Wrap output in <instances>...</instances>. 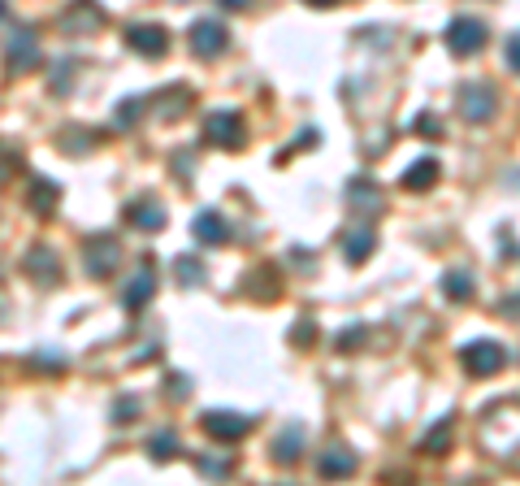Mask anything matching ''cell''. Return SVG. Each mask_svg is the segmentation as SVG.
Returning a JSON list of instances; mask_svg holds the SVG:
<instances>
[{"mask_svg":"<svg viewBox=\"0 0 520 486\" xmlns=\"http://www.w3.org/2000/svg\"><path fill=\"white\" fill-rule=\"evenodd\" d=\"M126 222H130V226H139V231H161L169 217H165V209L157 204V200L144 196V200H135V204H126Z\"/></svg>","mask_w":520,"mask_h":486,"instance_id":"obj_14","label":"cell"},{"mask_svg":"<svg viewBox=\"0 0 520 486\" xmlns=\"http://www.w3.org/2000/svg\"><path fill=\"white\" fill-rule=\"evenodd\" d=\"M304 5H312V9H330V5H339V0H304Z\"/></svg>","mask_w":520,"mask_h":486,"instance_id":"obj_36","label":"cell"},{"mask_svg":"<svg viewBox=\"0 0 520 486\" xmlns=\"http://www.w3.org/2000/svg\"><path fill=\"white\" fill-rule=\"evenodd\" d=\"M56 200H61V187L48 179L31 182V191H26V204H31V213L36 217H53L56 213Z\"/></svg>","mask_w":520,"mask_h":486,"instance_id":"obj_17","label":"cell"},{"mask_svg":"<svg viewBox=\"0 0 520 486\" xmlns=\"http://www.w3.org/2000/svg\"><path fill=\"white\" fill-rule=\"evenodd\" d=\"M100 22H105V9H100L96 0H74L70 9L61 14V31H66V36H87Z\"/></svg>","mask_w":520,"mask_h":486,"instance_id":"obj_11","label":"cell"},{"mask_svg":"<svg viewBox=\"0 0 520 486\" xmlns=\"http://www.w3.org/2000/svg\"><path fill=\"white\" fill-rule=\"evenodd\" d=\"M421 451H425V456H447L451 451V417H443V421L421 439Z\"/></svg>","mask_w":520,"mask_h":486,"instance_id":"obj_22","label":"cell"},{"mask_svg":"<svg viewBox=\"0 0 520 486\" xmlns=\"http://www.w3.org/2000/svg\"><path fill=\"white\" fill-rule=\"evenodd\" d=\"M174 270H178L182 287H199V283H204V265H199V261H191V256H178V265H174Z\"/></svg>","mask_w":520,"mask_h":486,"instance_id":"obj_25","label":"cell"},{"mask_svg":"<svg viewBox=\"0 0 520 486\" xmlns=\"http://www.w3.org/2000/svg\"><path fill=\"white\" fill-rule=\"evenodd\" d=\"M477 439H482V448L490 456H516L520 451V404H490Z\"/></svg>","mask_w":520,"mask_h":486,"instance_id":"obj_1","label":"cell"},{"mask_svg":"<svg viewBox=\"0 0 520 486\" xmlns=\"http://www.w3.org/2000/svg\"><path fill=\"white\" fill-rule=\"evenodd\" d=\"M74 70H78V61H61V66H56V74L48 78V88H53V91H70Z\"/></svg>","mask_w":520,"mask_h":486,"instance_id":"obj_28","label":"cell"},{"mask_svg":"<svg viewBox=\"0 0 520 486\" xmlns=\"http://www.w3.org/2000/svg\"><path fill=\"white\" fill-rule=\"evenodd\" d=\"M443 39H447L451 57H477L490 36H485V22H477V18H451Z\"/></svg>","mask_w":520,"mask_h":486,"instance_id":"obj_4","label":"cell"},{"mask_svg":"<svg viewBox=\"0 0 520 486\" xmlns=\"http://www.w3.org/2000/svg\"><path fill=\"white\" fill-rule=\"evenodd\" d=\"M416 130H421V140H438V135H443L438 113H421V118H416Z\"/></svg>","mask_w":520,"mask_h":486,"instance_id":"obj_29","label":"cell"},{"mask_svg":"<svg viewBox=\"0 0 520 486\" xmlns=\"http://www.w3.org/2000/svg\"><path fill=\"white\" fill-rule=\"evenodd\" d=\"M334 343H339L342 352H356L360 343H369V326H347V330H342Z\"/></svg>","mask_w":520,"mask_h":486,"instance_id":"obj_26","label":"cell"},{"mask_svg":"<svg viewBox=\"0 0 520 486\" xmlns=\"http://www.w3.org/2000/svg\"><path fill=\"white\" fill-rule=\"evenodd\" d=\"M187 44H191V53L196 57H217V53L230 48V31H226L217 18H199V22H191Z\"/></svg>","mask_w":520,"mask_h":486,"instance_id":"obj_7","label":"cell"},{"mask_svg":"<svg viewBox=\"0 0 520 486\" xmlns=\"http://www.w3.org/2000/svg\"><path fill=\"white\" fill-rule=\"evenodd\" d=\"M377 239L369 226H356V231H347V239H342V256H347V265H364L369 256H373Z\"/></svg>","mask_w":520,"mask_h":486,"instance_id":"obj_16","label":"cell"},{"mask_svg":"<svg viewBox=\"0 0 520 486\" xmlns=\"http://www.w3.org/2000/svg\"><path fill=\"white\" fill-rule=\"evenodd\" d=\"M83 265H87L91 278H113L117 265H122V248H117V239H108V234H91L87 248H83Z\"/></svg>","mask_w":520,"mask_h":486,"instance_id":"obj_5","label":"cell"},{"mask_svg":"<svg viewBox=\"0 0 520 486\" xmlns=\"http://www.w3.org/2000/svg\"><path fill=\"white\" fill-rule=\"evenodd\" d=\"M317 473H321V478H352V473H356V456L347 448H330L321 460H317Z\"/></svg>","mask_w":520,"mask_h":486,"instance_id":"obj_19","label":"cell"},{"mask_svg":"<svg viewBox=\"0 0 520 486\" xmlns=\"http://www.w3.org/2000/svg\"><path fill=\"white\" fill-rule=\"evenodd\" d=\"M300 456H304V430H300V426H287V430L273 439V460H278V465H295Z\"/></svg>","mask_w":520,"mask_h":486,"instance_id":"obj_18","label":"cell"},{"mask_svg":"<svg viewBox=\"0 0 520 486\" xmlns=\"http://www.w3.org/2000/svg\"><path fill=\"white\" fill-rule=\"evenodd\" d=\"M495 109H499V100H495V88H490V83H464V88H460V118H464V122L482 127V122L495 118Z\"/></svg>","mask_w":520,"mask_h":486,"instance_id":"obj_6","label":"cell"},{"mask_svg":"<svg viewBox=\"0 0 520 486\" xmlns=\"http://www.w3.org/2000/svg\"><path fill=\"white\" fill-rule=\"evenodd\" d=\"M460 365H464L473 378H490V374H499L503 365H507V347L495 339H473L460 352Z\"/></svg>","mask_w":520,"mask_h":486,"instance_id":"obj_3","label":"cell"},{"mask_svg":"<svg viewBox=\"0 0 520 486\" xmlns=\"http://www.w3.org/2000/svg\"><path fill=\"white\" fill-rule=\"evenodd\" d=\"M5 61H9V70H31L39 61V39L36 31H26V26H9V39H5Z\"/></svg>","mask_w":520,"mask_h":486,"instance_id":"obj_8","label":"cell"},{"mask_svg":"<svg viewBox=\"0 0 520 486\" xmlns=\"http://www.w3.org/2000/svg\"><path fill=\"white\" fill-rule=\"evenodd\" d=\"M126 44L144 57H165L169 36H165V26H157V22H130V26H126Z\"/></svg>","mask_w":520,"mask_h":486,"instance_id":"obj_10","label":"cell"},{"mask_svg":"<svg viewBox=\"0 0 520 486\" xmlns=\"http://www.w3.org/2000/svg\"><path fill=\"white\" fill-rule=\"evenodd\" d=\"M135 417H139V399L135 396H126L113 404V421H135Z\"/></svg>","mask_w":520,"mask_h":486,"instance_id":"obj_30","label":"cell"},{"mask_svg":"<svg viewBox=\"0 0 520 486\" xmlns=\"http://www.w3.org/2000/svg\"><path fill=\"white\" fill-rule=\"evenodd\" d=\"M248 291L251 295H260V300H273V295H278V278H273L270 265H265V270H251Z\"/></svg>","mask_w":520,"mask_h":486,"instance_id":"obj_24","label":"cell"},{"mask_svg":"<svg viewBox=\"0 0 520 486\" xmlns=\"http://www.w3.org/2000/svg\"><path fill=\"white\" fill-rule=\"evenodd\" d=\"M204 140L213 148H226V152H239L248 144V122L234 113V109H221V113H209L204 118Z\"/></svg>","mask_w":520,"mask_h":486,"instance_id":"obj_2","label":"cell"},{"mask_svg":"<svg viewBox=\"0 0 520 486\" xmlns=\"http://www.w3.org/2000/svg\"><path fill=\"white\" fill-rule=\"evenodd\" d=\"M443 295H447V300H455V305H468V300L477 295L473 274H468V270H447V274H443Z\"/></svg>","mask_w":520,"mask_h":486,"instance_id":"obj_20","label":"cell"},{"mask_svg":"<svg viewBox=\"0 0 520 486\" xmlns=\"http://www.w3.org/2000/svg\"><path fill=\"white\" fill-rule=\"evenodd\" d=\"M234 460L230 456H221V460H199V473H230Z\"/></svg>","mask_w":520,"mask_h":486,"instance_id":"obj_33","label":"cell"},{"mask_svg":"<svg viewBox=\"0 0 520 486\" xmlns=\"http://www.w3.org/2000/svg\"><path fill=\"white\" fill-rule=\"evenodd\" d=\"M148 456H152L157 465H165V460H174V456H178V434H174V430L152 434V439H148Z\"/></svg>","mask_w":520,"mask_h":486,"instance_id":"obj_23","label":"cell"},{"mask_svg":"<svg viewBox=\"0 0 520 486\" xmlns=\"http://www.w3.org/2000/svg\"><path fill=\"white\" fill-rule=\"evenodd\" d=\"M152 291H157V274H152V261H144L139 274H130V283L122 287V305L130 308V313H139V308L152 300Z\"/></svg>","mask_w":520,"mask_h":486,"instance_id":"obj_13","label":"cell"},{"mask_svg":"<svg viewBox=\"0 0 520 486\" xmlns=\"http://www.w3.org/2000/svg\"><path fill=\"white\" fill-rule=\"evenodd\" d=\"M22 270L31 274L39 287H56V278H61V265H56V256H53L48 243H36L31 253L22 256Z\"/></svg>","mask_w":520,"mask_h":486,"instance_id":"obj_12","label":"cell"},{"mask_svg":"<svg viewBox=\"0 0 520 486\" xmlns=\"http://www.w3.org/2000/svg\"><path fill=\"white\" fill-rule=\"evenodd\" d=\"M221 9H234V14H243V9H251V0H217Z\"/></svg>","mask_w":520,"mask_h":486,"instance_id":"obj_35","label":"cell"},{"mask_svg":"<svg viewBox=\"0 0 520 486\" xmlns=\"http://www.w3.org/2000/svg\"><path fill=\"white\" fill-rule=\"evenodd\" d=\"M291 339L300 343V347H312V339H317V326L308 322V317H304V322H295V326H291Z\"/></svg>","mask_w":520,"mask_h":486,"instance_id":"obj_31","label":"cell"},{"mask_svg":"<svg viewBox=\"0 0 520 486\" xmlns=\"http://www.w3.org/2000/svg\"><path fill=\"white\" fill-rule=\"evenodd\" d=\"M139 113H144V100H126V105H117L113 122H117V127H135V122H139Z\"/></svg>","mask_w":520,"mask_h":486,"instance_id":"obj_27","label":"cell"},{"mask_svg":"<svg viewBox=\"0 0 520 486\" xmlns=\"http://www.w3.org/2000/svg\"><path fill=\"white\" fill-rule=\"evenodd\" d=\"M204 434L209 439H217V443H234V439H243V434L251 430V417L243 413H221V408H213V413H204Z\"/></svg>","mask_w":520,"mask_h":486,"instance_id":"obj_9","label":"cell"},{"mask_svg":"<svg viewBox=\"0 0 520 486\" xmlns=\"http://www.w3.org/2000/svg\"><path fill=\"white\" fill-rule=\"evenodd\" d=\"M438 182V161L433 157H421V161L408 165V174H403V187L408 191H425V187H433Z\"/></svg>","mask_w":520,"mask_h":486,"instance_id":"obj_21","label":"cell"},{"mask_svg":"<svg viewBox=\"0 0 520 486\" xmlns=\"http://www.w3.org/2000/svg\"><path fill=\"white\" fill-rule=\"evenodd\" d=\"M191 231H196V239H199V243H209V248H217V243H226V239H230V226H226V217L213 213V209L196 213Z\"/></svg>","mask_w":520,"mask_h":486,"instance_id":"obj_15","label":"cell"},{"mask_svg":"<svg viewBox=\"0 0 520 486\" xmlns=\"http://www.w3.org/2000/svg\"><path fill=\"white\" fill-rule=\"evenodd\" d=\"M503 53H507V66L520 74V31L516 36H507V44H503Z\"/></svg>","mask_w":520,"mask_h":486,"instance_id":"obj_32","label":"cell"},{"mask_svg":"<svg viewBox=\"0 0 520 486\" xmlns=\"http://www.w3.org/2000/svg\"><path fill=\"white\" fill-rule=\"evenodd\" d=\"M499 313H503V317H520V295H503Z\"/></svg>","mask_w":520,"mask_h":486,"instance_id":"obj_34","label":"cell"}]
</instances>
